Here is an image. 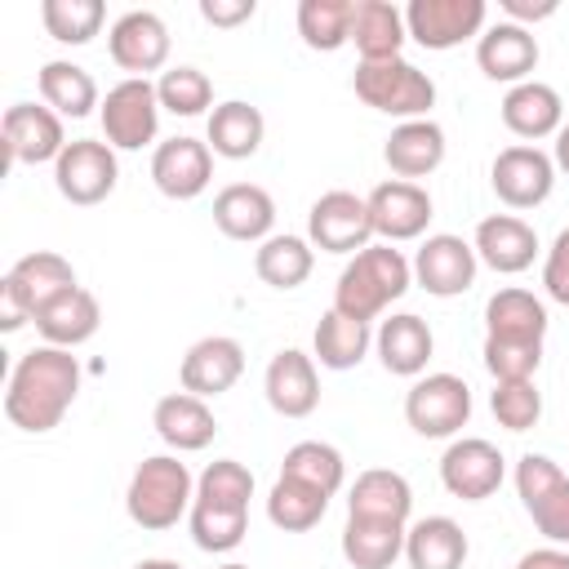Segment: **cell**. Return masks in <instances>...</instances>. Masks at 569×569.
<instances>
[{
    "label": "cell",
    "instance_id": "obj_1",
    "mask_svg": "<svg viewBox=\"0 0 569 569\" xmlns=\"http://www.w3.org/2000/svg\"><path fill=\"white\" fill-rule=\"evenodd\" d=\"M80 391V360L67 347H31L27 356H18L13 373H9V391H4V418L18 431H53L67 409L76 405Z\"/></svg>",
    "mask_w": 569,
    "mask_h": 569
},
{
    "label": "cell",
    "instance_id": "obj_2",
    "mask_svg": "<svg viewBox=\"0 0 569 569\" xmlns=\"http://www.w3.org/2000/svg\"><path fill=\"white\" fill-rule=\"evenodd\" d=\"M413 284V262L396 249V244H365L360 253H351V262L338 271L333 284V311L351 316V320H373L382 316L396 298H405Z\"/></svg>",
    "mask_w": 569,
    "mask_h": 569
},
{
    "label": "cell",
    "instance_id": "obj_3",
    "mask_svg": "<svg viewBox=\"0 0 569 569\" xmlns=\"http://www.w3.org/2000/svg\"><path fill=\"white\" fill-rule=\"evenodd\" d=\"M196 502V480L187 471V462H178L173 453H151L138 462V471L129 476L124 489V511L138 529L160 533L173 529Z\"/></svg>",
    "mask_w": 569,
    "mask_h": 569
},
{
    "label": "cell",
    "instance_id": "obj_4",
    "mask_svg": "<svg viewBox=\"0 0 569 569\" xmlns=\"http://www.w3.org/2000/svg\"><path fill=\"white\" fill-rule=\"evenodd\" d=\"M67 289H76V267L62 253H53V249L22 253L0 280V329L4 333L22 329Z\"/></svg>",
    "mask_w": 569,
    "mask_h": 569
},
{
    "label": "cell",
    "instance_id": "obj_5",
    "mask_svg": "<svg viewBox=\"0 0 569 569\" xmlns=\"http://www.w3.org/2000/svg\"><path fill=\"white\" fill-rule=\"evenodd\" d=\"M351 89L365 107L396 116V120H427V111L436 107V80L409 58L360 62L351 76Z\"/></svg>",
    "mask_w": 569,
    "mask_h": 569
},
{
    "label": "cell",
    "instance_id": "obj_6",
    "mask_svg": "<svg viewBox=\"0 0 569 569\" xmlns=\"http://www.w3.org/2000/svg\"><path fill=\"white\" fill-rule=\"evenodd\" d=\"M516 493L551 547H569V476L547 453H520Z\"/></svg>",
    "mask_w": 569,
    "mask_h": 569
},
{
    "label": "cell",
    "instance_id": "obj_7",
    "mask_svg": "<svg viewBox=\"0 0 569 569\" xmlns=\"http://www.w3.org/2000/svg\"><path fill=\"white\" fill-rule=\"evenodd\" d=\"M467 418H471V387L458 373H422L405 391V422L427 440L458 436Z\"/></svg>",
    "mask_w": 569,
    "mask_h": 569
},
{
    "label": "cell",
    "instance_id": "obj_8",
    "mask_svg": "<svg viewBox=\"0 0 569 569\" xmlns=\"http://www.w3.org/2000/svg\"><path fill=\"white\" fill-rule=\"evenodd\" d=\"M98 120H102V133L116 151H142L147 142H156V129H160L156 84L142 80V76H129V80L111 84L102 107H98Z\"/></svg>",
    "mask_w": 569,
    "mask_h": 569
},
{
    "label": "cell",
    "instance_id": "obj_9",
    "mask_svg": "<svg viewBox=\"0 0 569 569\" xmlns=\"http://www.w3.org/2000/svg\"><path fill=\"white\" fill-rule=\"evenodd\" d=\"M116 178H120L116 147L98 138H76L53 160V187L71 204H102L116 191Z\"/></svg>",
    "mask_w": 569,
    "mask_h": 569
},
{
    "label": "cell",
    "instance_id": "obj_10",
    "mask_svg": "<svg viewBox=\"0 0 569 569\" xmlns=\"http://www.w3.org/2000/svg\"><path fill=\"white\" fill-rule=\"evenodd\" d=\"M485 18H489L485 0H409L405 4L409 40H418L422 49H436V53H445L471 36L480 40Z\"/></svg>",
    "mask_w": 569,
    "mask_h": 569
},
{
    "label": "cell",
    "instance_id": "obj_11",
    "mask_svg": "<svg viewBox=\"0 0 569 569\" xmlns=\"http://www.w3.org/2000/svg\"><path fill=\"white\" fill-rule=\"evenodd\" d=\"M489 187L507 209H538L556 187V160L529 142L502 147L489 164Z\"/></svg>",
    "mask_w": 569,
    "mask_h": 569
},
{
    "label": "cell",
    "instance_id": "obj_12",
    "mask_svg": "<svg viewBox=\"0 0 569 569\" xmlns=\"http://www.w3.org/2000/svg\"><path fill=\"white\" fill-rule=\"evenodd\" d=\"M307 240L325 253H360L365 244H373V222H369V204L356 191H325L311 209H307Z\"/></svg>",
    "mask_w": 569,
    "mask_h": 569
},
{
    "label": "cell",
    "instance_id": "obj_13",
    "mask_svg": "<svg viewBox=\"0 0 569 569\" xmlns=\"http://www.w3.org/2000/svg\"><path fill=\"white\" fill-rule=\"evenodd\" d=\"M476 249L471 240L453 236V231H436L418 244L413 253V284H422L431 298H458L476 284Z\"/></svg>",
    "mask_w": 569,
    "mask_h": 569
},
{
    "label": "cell",
    "instance_id": "obj_14",
    "mask_svg": "<svg viewBox=\"0 0 569 569\" xmlns=\"http://www.w3.org/2000/svg\"><path fill=\"white\" fill-rule=\"evenodd\" d=\"M502 476H507V462H502L498 445H489L480 436H462V440H453L440 453V485L453 498H462V502L493 498L498 485H502Z\"/></svg>",
    "mask_w": 569,
    "mask_h": 569
},
{
    "label": "cell",
    "instance_id": "obj_15",
    "mask_svg": "<svg viewBox=\"0 0 569 569\" xmlns=\"http://www.w3.org/2000/svg\"><path fill=\"white\" fill-rule=\"evenodd\" d=\"M369 222H373V236L382 244H400V240H418L431 222V196L427 187L418 182H405V178H387L378 182L369 196Z\"/></svg>",
    "mask_w": 569,
    "mask_h": 569
},
{
    "label": "cell",
    "instance_id": "obj_16",
    "mask_svg": "<svg viewBox=\"0 0 569 569\" xmlns=\"http://www.w3.org/2000/svg\"><path fill=\"white\" fill-rule=\"evenodd\" d=\"M107 49H111V62L120 71L147 80V71H160L169 62V27L151 9H129V13H120L111 22Z\"/></svg>",
    "mask_w": 569,
    "mask_h": 569
},
{
    "label": "cell",
    "instance_id": "obj_17",
    "mask_svg": "<svg viewBox=\"0 0 569 569\" xmlns=\"http://www.w3.org/2000/svg\"><path fill=\"white\" fill-rule=\"evenodd\" d=\"M4 151L13 164H49L67 151V133H62V116L53 107H36V102H13L4 111Z\"/></svg>",
    "mask_w": 569,
    "mask_h": 569
},
{
    "label": "cell",
    "instance_id": "obj_18",
    "mask_svg": "<svg viewBox=\"0 0 569 569\" xmlns=\"http://www.w3.org/2000/svg\"><path fill=\"white\" fill-rule=\"evenodd\" d=\"M209 178H213V151L200 138L178 133L151 151V182L169 200H196L209 187Z\"/></svg>",
    "mask_w": 569,
    "mask_h": 569
},
{
    "label": "cell",
    "instance_id": "obj_19",
    "mask_svg": "<svg viewBox=\"0 0 569 569\" xmlns=\"http://www.w3.org/2000/svg\"><path fill=\"white\" fill-rule=\"evenodd\" d=\"M240 373H244V347L227 333H213V338H200V342L187 347L178 382H182V391L209 400V396L231 391L240 382Z\"/></svg>",
    "mask_w": 569,
    "mask_h": 569
},
{
    "label": "cell",
    "instance_id": "obj_20",
    "mask_svg": "<svg viewBox=\"0 0 569 569\" xmlns=\"http://www.w3.org/2000/svg\"><path fill=\"white\" fill-rule=\"evenodd\" d=\"M262 391H267V405L280 418H307V413H316V405H320L316 356H307L298 347L276 351L271 365H267V373H262Z\"/></svg>",
    "mask_w": 569,
    "mask_h": 569
},
{
    "label": "cell",
    "instance_id": "obj_21",
    "mask_svg": "<svg viewBox=\"0 0 569 569\" xmlns=\"http://www.w3.org/2000/svg\"><path fill=\"white\" fill-rule=\"evenodd\" d=\"M471 249H476V258H480L489 271H498V276H520V271H529L533 258H538V231H533L525 218H516V213H493V218H480Z\"/></svg>",
    "mask_w": 569,
    "mask_h": 569
},
{
    "label": "cell",
    "instance_id": "obj_22",
    "mask_svg": "<svg viewBox=\"0 0 569 569\" xmlns=\"http://www.w3.org/2000/svg\"><path fill=\"white\" fill-rule=\"evenodd\" d=\"M476 67L498 80V84H525L529 71L538 67V40L529 27L516 22H493L476 40Z\"/></svg>",
    "mask_w": 569,
    "mask_h": 569
},
{
    "label": "cell",
    "instance_id": "obj_23",
    "mask_svg": "<svg viewBox=\"0 0 569 569\" xmlns=\"http://www.w3.org/2000/svg\"><path fill=\"white\" fill-rule=\"evenodd\" d=\"M213 222L227 240H244V244H262L276 227V200L267 187L258 182H231L213 196Z\"/></svg>",
    "mask_w": 569,
    "mask_h": 569
},
{
    "label": "cell",
    "instance_id": "obj_24",
    "mask_svg": "<svg viewBox=\"0 0 569 569\" xmlns=\"http://www.w3.org/2000/svg\"><path fill=\"white\" fill-rule=\"evenodd\" d=\"M373 347H378V360L387 373L396 378H422L431 351H436V338H431V325L413 311H396L378 325L373 333Z\"/></svg>",
    "mask_w": 569,
    "mask_h": 569
},
{
    "label": "cell",
    "instance_id": "obj_25",
    "mask_svg": "<svg viewBox=\"0 0 569 569\" xmlns=\"http://www.w3.org/2000/svg\"><path fill=\"white\" fill-rule=\"evenodd\" d=\"M151 427H156V436H160L173 453H196V449H204V445L218 436L213 409H209L200 396H191V391H169V396H160L156 409H151Z\"/></svg>",
    "mask_w": 569,
    "mask_h": 569
},
{
    "label": "cell",
    "instance_id": "obj_26",
    "mask_svg": "<svg viewBox=\"0 0 569 569\" xmlns=\"http://www.w3.org/2000/svg\"><path fill=\"white\" fill-rule=\"evenodd\" d=\"M485 338L489 342H520V347H542L547 338V307L529 289H498L485 302Z\"/></svg>",
    "mask_w": 569,
    "mask_h": 569
},
{
    "label": "cell",
    "instance_id": "obj_27",
    "mask_svg": "<svg viewBox=\"0 0 569 569\" xmlns=\"http://www.w3.org/2000/svg\"><path fill=\"white\" fill-rule=\"evenodd\" d=\"M382 160L405 182L427 178L445 164V129L436 120H400L382 147Z\"/></svg>",
    "mask_w": 569,
    "mask_h": 569
},
{
    "label": "cell",
    "instance_id": "obj_28",
    "mask_svg": "<svg viewBox=\"0 0 569 569\" xmlns=\"http://www.w3.org/2000/svg\"><path fill=\"white\" fill-rule=\"evenodd\" d=\"M467 551H471V542L453 516H422L405 529L409 569H462Z\"/></svg>",
    "mask_w": 569,
    "mask_h": 569
},
{
    "label": "cell",
    "instance_id": "obj_29",
    "mask_svg": "<svg viewBox=\"0 0 569 569\" xmlns=\"http://www.w3.org/2000/svg\"><path fill=\"white\" fill-rule=\"evenodd\" d=\"M502 124H507L516 138H529V142L551 138V133H560V124H565V102H560V93H556L551 84H542V80L511 84L507 98H502Z\"/></svg>",
    "mask_w": 569,
    "mask_h": 569
},
{
    "label": "cell",
    "instance_id": "obj_30",
    "mask_svg": "<svg viewBox=\"0 0 569 569\" xmlns=\"http://www.w3.org/2000/svg\"><path fill=\"white\" fill-rule=\"evenodd\" d=\"M413 511V489L400 471L391 467H369L356 476V485L347 489V516H365V520H396L409 525Z\"/></svg>",
    "mask_w": 569,
    "mask_h": 569
},
{
    "label": "cell",
    "instance_id": "obj_31",
    "mask_svg": "<svg viewBox=\"0 0 569 569\" xmlns=\"http://www.w3.org/2000/svg\"><path fill=\"white\" fill-rule=\"evenodd\" d=\"M405 40H409L405 9H396L391 0H356V13H351V44H356L360 62L400 58Z\"/></svg>",
    "mask_w": 569,
    "mask_h": 569
},
{
    "label": "cell",
    "instance_id": "obj_32",
    "mask_svg": "<svg viewBox=\"0 0 569 569\" xmlns=\"http://www.w3.org/2000/svg\"><path fill=\"white\" fill-rule=\"evenodd\" d=\"M98 325H102V307H98V298H93L84 284L58 293V298L36 316L40 338H44L49 347H67V351L80 347V342H89V338L98 333Z\"/></svg>",
    "mask_w": 569,
    "mask_h": 569
},
{
    "label": "cell",
    "instance_id": "obj_33",
    "mask_svg": "<svg viewBox=\"0 0 569 569\" xmlns=\"http://www.w3.org/2000/svg\"><path fill=\"white\" fill-rule=\"evenodd\" d=\"M262 133H267V120L253 102L244 98H231V102H218L209 111V151L222 156V160H249L258 147H262Z\"/></svg>",
    "mask_w": 569,
    "mask_h": 569
},
{
    "label": "cell",
    "instance_id": "obj_34",
    "mask_svg": "<svg viewBox=\"0 0 569 569\" xmlns=\"http://www.w3.org/2000/svg\"><path fill=\"white\" fill-rule=\"evenodd\" d=\"M405 529L396 520H365L347 516L342 525V560L351 569H391L405 556Z\"/></svg>",
    "mask_w": 569,
    "mask_h": 569
},
{
    "label": "cell",
    "instance_id": "obj_35",
    "mask_svg": "<svg viewBox=\"0 0 569 569\" xmlns=\"http://www.w3.org/2000/svg\"><path fill=\"white\" fill-rule=\"evenodd\" d=\"M36 84H40L44 107H53L58 116H71V120H80V116H89L93 107H102L93 76H89L84 67L67 62V58L44 62V67H40V76H36Z\"/></svg>",
    "mask_w": 569,
    "mask_h": 569
},
{
    "label": "cell",
    "instance_id": "obj_36",
    "mask_svg": "<svg viewBox=\"0 0 569 569\" xmlns=\"http://www.w3.org/2000/svg\"><path fill=\"white\" fill-rule=\"evenodd\" d=\"M369 342H373V333H369V325L365 320H351V316H342V311H325L320 316V325H316V333H311V347H316V360L325 365V369H356L360 360H365V351H369Z\"/></svg>",
    "mask_w": 569,
    "mask_h": 569
},
{
    "label": "cell",
    "instance_id": "obj_37",
    "mask_svg": "<svg viewBox=\"0 0 569 569\" xmlns=\"http://www.w3.org/2000/svg\"><path fill=\"white\" fill-rule=\"evenodd\" d=\"M316 267V249L302 236H267L253 253V271L271 289H298Z\"/></svg>",
    "mask_w": 569,
    "mask_h": 569
},
{
    "label": "cell",
    "instance_id": "obj_38",
    "mask_svg": "<svg viewBox=\"0 0 569 569\" xmlns=\"http://www.w3.org/2000/svg\"><path fill=\"white\" fill-rule=\"evenodd\" d=\"M325 511H329V493H320V489H311V485H302L293 476H276V485L267 493V520L276 529L307 533V529H316L325 520Z\"/></svg>",
    "mask_w": 569,
    "mask_h": 569
},
{
    "label": "cell",
    "instance_id": "obj_39",
    "mask_svg": "<svg viewBox=\"0 0 569 569\" xmlns=\"http://www.w3.org/2000/svg\"><path fill=\"white\" fill-rule=\"evenodd\" d=\"M351 13L356 0H302L298 4V36L307 49L333 53L351 40Z\"/></svg>",
    "mask_w": 569,
    "mask_h": 569
},
{
    "label": "cell",
    "instance_id": "obj_40",
    "mask_svg": "<svg viewBox=\"0 0 569 569\" xmlns=\"http://www.w3.org/2000/svg\"><path fill=\"white\" fill-rule=\"evenodd\" d=\"M280 476H293V480H302V485H311V489H320V493L333 498V493L342 489V480H347V462H342V453H338L333 445H325V440H298V445L284 453Z\"/></svg>",
    "mask_w": 569,
    "mask_h": 569
},
{
    "label": "cell",
    "instance_id": "obj_41",
    "mask_svg": "<svg viewBox=\"0 0 569 569\" xmlns=\"http://www.w3.org/2000/svg\"><path fill=\"white\" fill-rule=\"evenodd\" d=\"M187 529H191V542L200 551H236L249 533V511H236V507H213V502H191L187 511Z\"/></svg>",
    "mask_w": 569,
    "mask_h": 569
},
{
    "label": "cell",
    "instance_id": "obj_42",
    "mask_svg": "<svg viewBox=\"0 0 569 569\" xmlns=\"http://www.w3.org/2000/svg\"><path fill=\"white\" fill-rule=\"evenodd\" d=\"M102 18H107L102 0H44L40 4V22L58 44H89Z\"/></svg>",
    "mask_w": 569,
    "mask_h": 569
},
{
    "label": "cell",
    "instance_id": "obj_43",
    "mask_svg": "<svg viewBox=\"0 0 569 569\" xmlns=\"http://www.w3.org/2000/svg\"><path fill=\"white\" fill-rule=\"evenodd\" d=\"M196 498L200 502H213V507H236V511H249V498H253V471L236 458H218L209 462L200 476H196Z\"/></svg>",
    "mask_w": 569,
    "mask_h": 569
},
{
    "label": "cell",
    "instance_id": "obj_44",
    "mask_svg": "<svg viewBox=\"0 0 569 569\" xmlns=\"http://www.w3.org/2000/svg\"><path fill=\"white\" fill-rule=\"evenodd\" d=\"M156 93H160V107L173 111V116H200L209 102H213V84L200 67H169L160 71L156 80Z\"/></svg>",
    "mask_w": 569,
    "mask_h": 569
},
{
    "label": "cell",
    "instance_id": "obj_45",
    "mask_svg": "<svg viewBox=\"0 0 569 569\" xmlns=\"http://www.w3.org/2000/svg\"><path fill=\"white\" fill-rule=\"evenodd\" d=\"M489 409H493L498 427H507V431H529V427H538V418H542V391H538L533 378H520V382H493V391H489Z\"/></svg>",
    "mask_w": 569,
    "mask_h": 569
},
{
    "label": "cell",
    "instance_id": "obj_46",
    "mask_svg": "<svg viewBox=\"0 0 569 569\" xmlns=\"http://www.w3.org/2000/svg\"><path fill=\"white\" fill-rule=\"evenodd\" d=\"M542 365V347H520V342H489L485 338V369L493 382H520L533 378Z\"/></svg>",
    "mask_w": 569,
    "mask_h": 569
},
{
    "label": "cell",
    "instance_id": "obj_47",
    "mask_svg": "<svg viewBox=\"0 0 569 569\" xmlns=\"http://www.w3.org/2000/svg\"><path fill=\"white\" fill-rule=\"evenodd\" d=\"M542 289H547L551 302L569 307V227L551 240V249L542 258Z\"/></svg>",
    "mask_w": 569,
    "mask_h": 569
},
{
    "label": "cell",
    "instance_id": "obj_48",
    "mask_svg": "<svg viewBox=\"0 0 569 569\" xmlns=\"http://www.w3.org/2000/svg\"><path fill=\"white\" fill-rule=\"evenodd\" d=\"M253 13H258L253 0H200V18H204L209 27H240V22H249Z\"/></svg>",
    "mask_w": 569,
    "mask_h": 569
},
{
    "label": "cell",
    "instance_id": "obj_49",
    "mask_svg": "<svg viewBox=\"0 0 569 569\" xmlns=\"http://www.w3.org/2000/svg\"><path fill=\"white\" fill-rule=\"evenodd\" d=\"M556 9H560L556 0H502V13H507V22H516V27L542 22V18H551Z\"/></svg>",
    "mask_w": 569,
    "mask_h": 569
},
{
    "label": "cell",
    "instance_id": "obj_50",
    "mask_svg": "<svg viewBox=\"0 0 569 569\" xmlns=\"http://www.w3.org/2000/svg\"><path fill=\"white\" fill-rule=\"evenodd\" d=\"M516 569H569V551L565 547H538V551H525L516 560Z\"/></svg>",
    "mask_w": 569,
    "mask_h": 569
},
{
    "label": "cell",
    "instance_id": "obj_51",
    "mask_svg": "<svg viewBox=\"0 0 569 569\" xmlns=\"http://www.w3.org/2000/svg\"><path fill=\"white\" fill-rule=\"evenodd\" d=\"M551 160H556V169L569 173V120H565L560 133H556V151H551Z\"/></svg>",
    "mask_w": 569,
    "mask_h": 569
},
{
    "label": "cell",
    "instance_id": "obj_52",
    "mask_svg": "<svg viewBox=\"0 0 569 569\" xmlns=\"http://www.w3.org/2000/svg\"><path fill=\"white\" fill-rule=\"evenodd\" d=\"M133 569H182L178 560H164V556H151V560H138Z\"/></svg>",
    "mask_w": 569,
    "mask_h": 569
},
{
    "label": "cell",
    "instance_id": "obj_53",
    "mask_svg": "<svg viewBox=\"0 0 569 569\" xmlns=\"http://www.w3.org/2000/svg\"><path fill=\"white\" fill-rule=\"evenodd\" d=\"M218 569H249V565H240V560H227V565H218Z\"/></svg>",
    "mask_w": 569,
    "mask_h": 569
}]
</instances>
